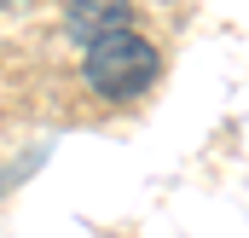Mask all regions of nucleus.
<instances>
[{
    "label": "nucleus",
    "instance_id": "f03ea898",
    "mask_svg": "<svg viewBox=\"0 0 249 238\" xmlns=\"http://www.w3.org/2000/svg\"><path fill=\"white\" fill-rule=\"evenodd\" d=\"M122 29H133V0H70L64 6V35L75 47H99Z\"/></svg>",
    "mask_w": 249,
    "mask_h": 238
},
{
    "label": "nucleus",
    "instance_id": "f257e3e1",
    "mask_svg": "<svg viewBox=\"0 0 249 238\" xmlns=\"http://www.w3.org/2000/svg\"><path fill=\"white\" fill-rule=\"evenodd\" d=\"M157 81H162V53H157L139 29H122V35L87 47V59H81V87H87L99 105H110V111L139 105Z\"/></svg>",
    "mask_w": 249,
    "mask_h": 238
}]
</instances>
